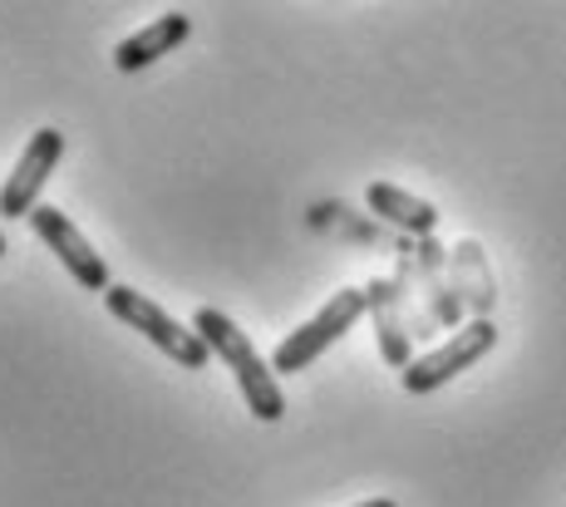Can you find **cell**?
Wrapping results in <instances>:
<instances>
[{"label": "cell", "mask_w": 566, "mask_h": 507, "mask_svg": "<svg viewBox=\"0 0 566 507\" xmlns=\"http://www.w3.org/2000/svg\"><path fill=\"white\" fill-rule=\"evenodd\" d=\"M192 330H198L202 345L212 350V360H222L227 370H232V380H237V390H242L247 409H252V419L276 424V419L286 414V394H281L276 374H271V360H261V350L247 340V330L217 306H202L198 316H192Z\"/></svg>", "instance_id": "6da1fadb"}, {"label": "cell", "mask_w": 566, "mask_h": 507, "mask_svg": "<svg viewBox=\"0 0 566 507\" xmlns=\"http://www.w3.org/2000/svg\"><path fill=\"white\" fill-rule=\"evenodd\" d=\"M104 306L114 320H124L128 330H138L148 345H158L163 355H168L172 365H182V370H207L212 365V350L202 345V336L192 326H178V320L168 316V310L158 306V300H148L144 291L134 286H108L104 291Z\"/></svg>", "instance_id": "7a4b0ae2"}, {"label": "cell", "mask_w": 566, "mask_h": 507, "mask_svg": "<svg viewBox=\"0 0 566 507\" xmlns=\"http://www.w3.org/2000/svg\"><path fill=\"white\" fill-rule=\"evenodd\" d=\"M365 291H335L331 300H325L321 310L306 320L301 330H291L286 340L271 350V374H301V370H311L315 360H321L325 350H331L335 340H345L355 326H360V316H365Z\"/></svg>", "instance_id": "3957f363"}, {"label": "cell", "mask_w": 566, "mask_h": 507, "mask_svg": "<svg viewBox=\"0 0 566 507\" xmlns=\"http://www.w3.org/2000/svg\"><path fill=\"white\" fill-rule=\"evenodd\" d=\"M493 345H497V326H493L488 316H483V320L473 316L468 326L453 330V336L443 340V345H433L429 355H419V360H413L409 370L399 374V380H405L409 394H433V390H443L449 380H459L463 370H473V365L483 360Z\"/></svg>", "instance_id": "277c9868"}, {"label": "cell", "mask_w": 566, "mask_h": 507, "mask_svg": "<svg viewBox=\"0 0 566 507\" xmlns=\"http://www.w3.org/2000/svg\"><path fill=\"white\" fill-rule=\"evenodd\" d=\"M60 158H64V134L60 128H35V138L25 144L15 172H10L6 188H0V218L6 222L30 218V212L40 208V192H45L50 172L60 168Z\"/></svg>", "instance_id": "5b68a950"}, {"label": "cell", "mask_w": 566, "mask_h": 507, "mask_svg": "<svg viewBox=\"0 0 566 507\" xmlns=\"http://www.w3.org/2000/svg\"><path fill=\"white\" fill-rule=\"evenodd\" d=\"M25 222L35 226V236L50 246L54 256H60L64 272H70L84 291H108V286H114V282H108V262H104V252H94L90 236H84L70 218H64L60 208H35Z\"/></svg>", "instance_id": "8992f818"}, {"label": "cell", "mask_w": 566, "mask_h": 507, "mask_svg": "<svg viewBox=\"0 0 566 507\" xmlns=\"http://www.w3.org/2000/svg\"><path fill=\"white\" fill-rule=\"evenodd\" d=\"M365 306H369V320H375V340H379V360L389 370L405 374L413 365V336H409V320H405V306H399V291L395 282H369L365 286Z\"/></svg>", "instance_id": "52a82bcc"}, {"label": "cell", "mask_w": 566, "mask_h": 507, "mask_svg": "<svg viewBox=\"0 0 566 507\" xmlns=\"http://www.w3.org/2000/svg\"><path fill=\"white\" fill-rule=\"evenodd\" d=\"M188 35H192V15H182V10H168V15H158L154 25H144V30H134L128 40H118V45H114V64L124 74L148 70L154 60L172 55V50H178Z\"/></svg>", "instance_id": "ba28073f"}, {"label": "cell", "mask_w": 566, "mask_h": 507, "mask_svg": "<svg viewBox=\"0 0 566 507\" xmlns=\"http://www.w3.org/2000/svg\"><path fill=\"white\" fill-rule=\"evenodd\" d=\"M365 202L379 222L399 226L409 242H423V236H433V226H439V208L423 202V198H413V192H405V188H395V182H369Z\"/></svg>", "instance_id": "9c48e42d"}, {"label": "cell", "mask_w": 566, "mask_h": 507, "mask_svg": "<svg viewBox=\"0 0 566 507\" xmlns=\"http://www.w3.org/2000/svg\"><path fill=\"white\" fill-rule=\"evenodd\" d=\"M355 507H399L395 498H369V503H355Z\"/></svg>", "instance_id": "30bf717a"}, {"label": "cell", "mask_w": 566, "mask_h": 507, "mask_svg": "<svg viewBox=\"0 0 566 507\" xmlns=\"http://www.w3.org/2000/svg\"><path fill=\"white\" fill-rule=\"evenodd\" d=\"M0 256H6V232H0Z\"/></svg>", "instance_id": "8fae6325"}]
</instances>
